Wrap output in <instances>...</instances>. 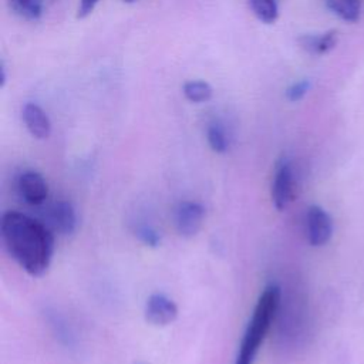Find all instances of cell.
<instances>
[{
    "label": "cell",
    "instance_id": "cell-9",
    "mask_svg": "<svg viewBox=\"0 0 364 364\" xmlns=\"http://www.w3.org/2000/svg\"><path fill=\"white\" fill-rule=\"evenodd\" d=\"M21 117L28 132L37 139H46L51 134V122L44 109L34 104L27 102L21 109Z\"/></svg>",
    "mask_w": 364,
    "mask_h": 364
},
{
    "label": "cell",
    "instance_id": "cell-19",
    "mask_svg": "<svg viewBox=\"0 0 364 364\" xmlns=\"http://www.w3.org/2000/svg\"><path fill=\"white\" fill-rule=\"evenodd\" d=\"M6 82V68H4V63H0V87H4Z\"/></svg>",
    "mask_w": 364,
    "mask_h": 364
},
{
    "label": "cell",
    "instance_id": "cell-17",
    "mask_svg": "<svg viewBox=\"0 0 364 364\" xmlns=\"http://www.w3.org/2000/svg\"><path fill=\"white\" fill-rule=\"evenodd\" d=\"M309 87H310V82H309L307 80L297 81V82H294L293 85H290V87L287 88L286 97H287L290 101H293V102H294V101H299V100H301V98L306 95Z\"/></svg>",
    "mask_w": 364,
    "mask_h": 364
},
{
    "label": "cell",
    "instance_id": "cell-11",
    "mask_svg": "<svg viewBox=\"0 0 364 364\" xmlns=\"http://www.w3.org/2000/svg\"><path fill=\"white\" fill-rule=\"evenodd\" d=\"M330 11L346 21H357L361 13V0H326Z\"/></svg>",
    "mask_w": 364,
    "mask_h": 364
},
{
    "label": "cell",
    "instance_id": "cell-18",
    "mask_svg": "<svg viewBox=\"0 0 364 364\" xmlns=\"http://www.w3.org/2000/svg\"><path fill=\"white\" fill-rule=\"evenodd\" d=\"M98 0H80L78 4V10H77V18H85L87 16H90L92 13V10L95 9Z\"/></svg>",
    "mask_w": 364,
    "mask_h": 364
},
{
    "label": "cell",
    "instance_id": "cell-8",
    "mask_svg": "<svg viewBox=\"0 0 364 364\" xmlns=\"http://www.w3.org/2000/svg\"><path fill=\"white\" fill-rule=\"evenodd\" d=\"M145 318L154 326H168L178 316V307L172 299L162 293H154L145 303Z\"/></svg>",
    "mask_w": 364,
    "mask_h": 364
},
{
    "label": "cell",
    "instance_id": "cell-4",
    "mask_svg": "<svg viewBox=\"0 0 364 364\" xmlns=\"http://www.w3.org/2000/svg\"><path fill=\"white\" fill-rule=\"evenodd\" d=\"M333 235L330 215L320 206L311 205L306 212V236L311 246L326 245Z\"/></svg>",
    "mask_w": 364,
    "mask_h": 364
},
{
    "label": "cell",
    "instance_id": "cell-10",
    "mask_svg": "<svg viewBox=\"0 0 364 364\" xmlns=\"http://www.w3.org/2000/svg\"><path fill=\"white\" fill-rule=\"evenodd\" d=\"M299 44L309 54L321 55L328 53L337 44V31L330 30L323 34H303L299 37Z\"/></svg>",
    "mask_w": 364,
    "mask_h": 364
},
{
    "label": "cell",
    "instance_id": "cell-16",
    "mask_svg": "<svg viewBox=\"0 0 364 364\" xmlns=\"http://www.w3.org/2000/svg\"><path fill=\"white\" fill-rule=\"evenodd\" d=\"M136 236L144 245L151 247H156L161 243L159 232L151 225H139L136 228Z\"/></svg>",
    "mask_w": 364,
    "mask_h": 364
},
{
    "label": "cell",
    "instance_id": "cell-6",
    "mask_svg": "<svg viewBox=\"0 0 364 364\" xmlns=\"http://www.w3.org/2000/svg\"><path fill=\"white\" fill-rule=\"evenodd\" d=\"M17 192L20 198L33 206L44 203L48 196V185L37 171H24L17 178Z\"/></svg>",
    "mask_w": 364,
    "mask_h": 364
},
{
    "label": "cell",
    "instance_id": "cell-2",
    "mask_svg": "<svg viewBox=\"0 0 364 364\" xmlns=\"http://www.w3.org/2000/svg\"><path fill=\"white\" fill-rule=\"evenodd\" d=\"M280 306V287L270 284L260 293L243 333L235 364H253Z\"/></svg>",
    "mask_w": 364,
    "mask_h": 364
},
{
    "label": "cell",
    "instance_id": "cell-12",
    "mask_svg": "<svg viewBox=\"0 0 364 364\" xmlns=\"http://www.w3.org/2000/svg\"><path fill=\"white\" fill-rule=\"evenodd\" d=\"M182 91H183V95L188 101L196 102V104L206 102L213 95L212 87L206 81H200V80L186 81L182 87Z\"/></svg>",
    "mask_w": 364,
    "mask_h": 364
},
{
    "label": "cell",
    "instance_id": "cell-15",
    "mask_svg": "<svg viewBox=\"0 0 364 364\" xmlns=\"http://www.w3.org/2000/svg\"><path fill=\"white\" fill-rule=\"evenodd\" d=\"M206 138H208V142H209V146L212 148V151H215L218 154H223L228 151L229 141H228L226 132L220 124H216V122L210 124L206 131Z\"/></svg>",
    "mask_w": 364,
    "mask_h": 364
},
{
    "label": "cell",
    "instance_id": "cell-5",
    "mask_svg": "<svg viewBox=\"0 0 364 364\" xmlns=\"http://www.w3.org/2000/svg\"><path fill=\"white\" fill-rule=\"evenodd\" d=\"M205 208L195 200H182L175 209V226L181 236H195L203 225Z\"/></svg>",
    "mask_w": 364,
    "mask_h": 364
},
{
    "label": "cell",
    "instance_id": "cell-7",
    "mask_svg": "<svg viewBox=\"0 0 364 364\" xmlns=\"http://www.w3.org/2000/svg\"><path fill=\"white\" fill-rule=\"evenodd\" d=\"M53 232L71 235L77 228V215L73 205L67 200H57L46 210V222Z\"/></svg>",
    "mask_w": 364,
    "mask_h": 364
},
{
    "label": "cell",
    "instance_id": "cell-13",
    "mask_svg": "<svg viewBox=\"0 0 364 364\" xmlns=\"http://www.w3.org/2000/svg\"><path fill=\"white\" fill-rule=\"evenodd\" d=\"M10 9L26 20L36 21L43 14V0H9Z\"/></svg>",
    "mask_w": 364,
    "mask_h": 364
},
{
    "label": "cell",
    "instance_id": "cell-3",
    "mask_svg": "<svg viewBox=\"0 0 364 364\" xmlns=\"http://www.w3.org/2000/svg\"><path fill=\"white\" fill-rule=\"evenodd\" d=\"M296 176L289 159L282 158L274 168L270 196L277 210L286 209L296 196Z\"/></svg>",
    "mask_w": 364,
    "mask_h": 364
},
{
    "label": "cell",
    "instance_id": "cell-1",
    "mask_svg": "<svg viewBox=\"0 0 364 364\" xmlns=\"http://www.w3.org/2000/svg\"><path fill=\"white\" fill-rule=\"evenodd\" d=\"M0 229L14 262L30 276H43L54 255V232L44 222L17 210L3 213Z\"/></svg>",
    "mask_w": 364,
    "mask_h": 364
},
{
    "label": "cell",
    "instance_id": "cell-14",
    "mask_svg": "<svg viewBox=\"0 0 364 364\" xmlns=\"http://www.w3.org/2000/svg\"><path fill=\"white\" fill-rule=\"evenodd\" d=\"M250 7L255 16L264 24H273L279 17L276 0H250Z\"/></svg>",
    "mask_w": 364,
    "mask_h": 364
}]
</instances>
